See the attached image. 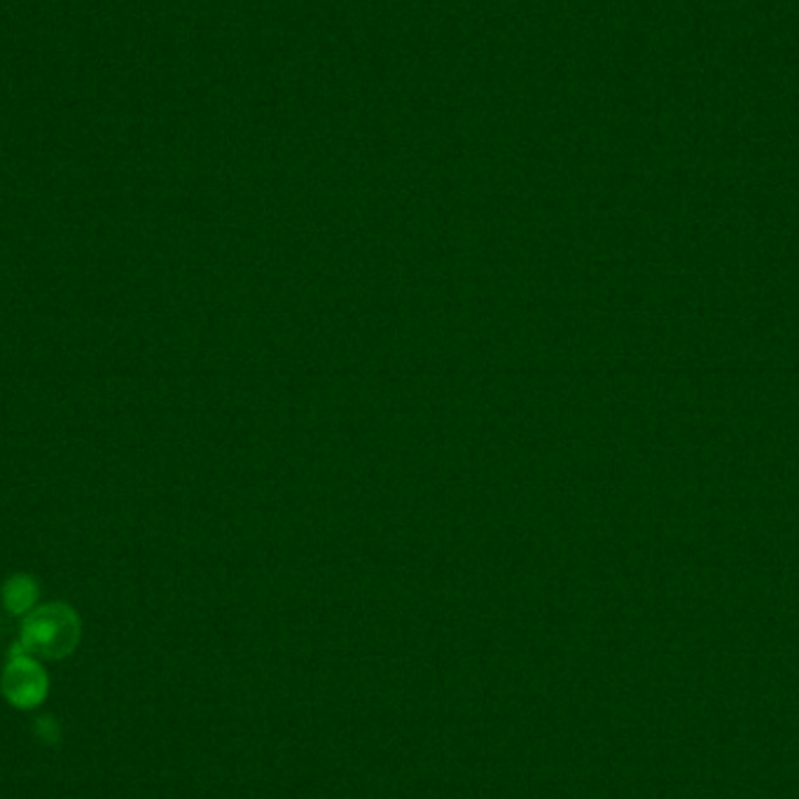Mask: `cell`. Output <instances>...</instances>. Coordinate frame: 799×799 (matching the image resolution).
Returning a JSON list of instances; mask_svg holds the SVG:
<instances>
[{
	"mask_svg": "<svg viewBox=\"0 0 799 799\" xmlns=\"http://www.w3.org/2000/svg\"><path fill=\"white\" fill-rule=\"evenodd\" d=\"M80 641V618L66 603H50L31 610L22 627L19 652L31 658L61 660L75 650Z\"/></svg>",
	"mask_w": 799,
	"mask_h": 799,
	"instance_id": "1",
	"label": "cell"
},
{
	"mask_svg": "<svg viewBox=\"0 0 799 799\" xmlns=\"http://www.w3.org/2000/svg\"><path fill=\"white\" fill-rule=\"evenodd\" d=\"M35 601H38V582L31 576L19 572V576H12L3 585V606L8 612L12 614L31 612Z\"/></svg>",
	"mask_w": 799,
	"mask_h": 799,
	"instance_id": "3",
	"label": "cell"
},
{
	"mask_svg": "<svg viewBox=\"0 0 799 799\" xmlns=\"http://www.w3.org/2000/svg\"><path fill=\"white\" fill-rule=\"evenodd\" d=\"M3 694L10 704L19 708H31L45 700L48 694V673L27 652H19L10 660L3 671Z\"/></svg>",
	"mask_w": 799,
	"mask_h": 799,
	"instance_id": "2",
	"label": "cell"
}]
</instances>
